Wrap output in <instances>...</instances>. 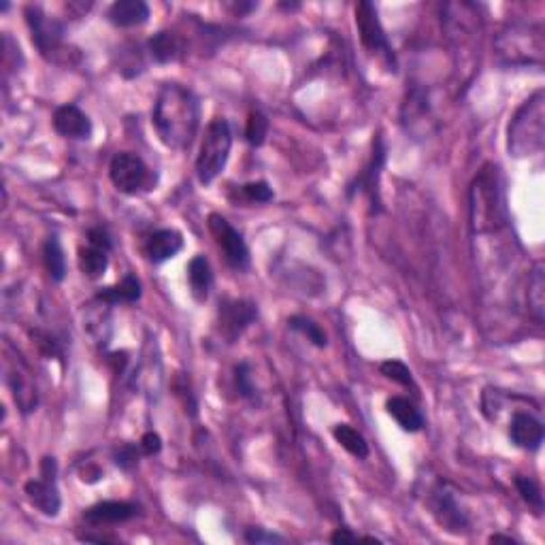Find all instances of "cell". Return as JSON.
<instances>
[{
  "instance_id": "cell-21",
  "label": "cell",
  "mask_w": 545,
  "mask_h": 545,
  "mask_svg": "<svg viewBox=\"0 0 545 545\" xmlns=\"http://www.w3.org/2000/svg\"><path fill=\"white\" fill-rule=\"evenodd\" d=\"M150 5L143 3V0H117L106 11V20L117 28L141 26V23L150 20Z\"/></svg>"
},
{
  "instance_id": "cell-19",
  "label": "cell",
  "mask_w": 545,
  "mask_h": 545,
  "mask_svg": "<svg viewBox=\"0 0 545 545\" xmlns=\"http://www.w3.org/2000/svg\"><path fill=\"white\" fill-rule=\"evenodd\" d=\"M147 56L156 64L180 62L186 56V43L173 31H160L147 41Z\"/></svg>"
},
{
  "instance_id": "cell-13",
  "label": "cell",
  "mask_w": 545,
  "mask_h": 545,
  "mask_svg": "<svg viewBox=\"0 0 545 545\" xmlns=\"http://www.w3.org/2000/svg\"><path fill=\"white\" fill-rule=\"evenodd\" d=\"M258 307L245 299H222L217 307V328L228 343H235L256 322Z\"/></svg>"
},
{
  "instance_id": "cell-31",
  "label": "cell",
  "mask_w": 545,
  "mask_h": 545,
  "mask_svg": "<svg viewBox=\"0 0 545 545\" xmlns=\"http://www.w3.org/2000/svg\"><path fill=\"white\" fill-rule=\"evenodd\" d=\"M235 386L236 393H239L241 399L245 401H258V390L254 386V375H252V366L250 363H239L235 366Z\"/></svg>"
},
{
  "instance_id": "cell-6",
  "label": "cell",
  "mask_w": 545,
  "mask_h": 545,
  "mask_svg": "<svg viewBox=\"0 0 545 545\" xmlns=\"http://www.w3.org/2000/svg\"><path fill=\"white\" fill-rule=\"evenodd\" d=\"M230 150H233V130L224 117H216L205 130V139L200 143L197 156V175L203 186H209L226 169Z\"/></svg>"
},
{
  "instance_id": "cell-25",
  "label": "cell",
  "mask_w": 545,
  "mask_h": 545,
  "mask_svg": "<svg viewBox=\"0 0 545 545\" xmlns=\"http://www.w3.org/2000/svg\"><path fill=\"white\" fill-rule=\"evenodd\" d=\"M529 311L535 318V322L541 326L543 316H545V272H543V263H535L532 271L529 272Z\"/></svg>"
},
{
  "instance_id": "cell-38",
  "label": "cell",
  "mask_w": 545,
  "mask_h": 545,
  "mask_svg": "<svg viewBox=\"0 0 545 545\" xmlns=\"http://www.w3.org/2000/svg\"><path fill=\"white\" fill-rule=\"evenodd\" d=\"M139 446H141V449H143V456H156V454H160V449H162V439H160L158 432L150 430L141 437Z\"/></svg>"
},
{
  "instance_id": "cell-30",
  "label": "cell",
  "mask_w": 545,
  "mask_h": 545,
  "mask_svg": "<svg viewBox=\"0 0 545 545\" xmlns=\"http://www.w3.org/2000/svg\"><path fill=\"white\" fill-rule=\"evenodd\" d=\"M513 482H515V488H518L520 496H522V501L532 509V513L541 515L543 513V494L535 479L526 477V476H515Z\"/></svg>"
},
{
  "instance_id": "cell-22",
  "label": "cell",
  "mask_w": 545,
  "mask_h": 545,
  "mask_svg": "<svg viewBox=\"0 0 545 545\" xmlns=\"http://www.w3.org/2000/svg\"><path fill=\"white\" fill-rule=\"evenodd\" d=\"M141 294H143V290H141V282L128 272V275L124 277L120 283H115V286L100 288L97 292V300L98 303H105L109 307L133 305L141 299Z\"/></svg>"
},
{
  "instance_id": "cell-9",
  "label": "cell",
  "mask_w": 545,
  "mask_h": 545,
  "mask_svg": "<svg viewBox=\"0 0 545 545\" xmlns=\"http://www.w3.org/2000/svg\"><path fill=\"white\" fill-rule=\"evenodd\" d=\"M41 477L31 479L23 485L28 501L34 509H39L41 513L47 518H56L60 513L62 496L60 488H58V462L53 456H45L41 460Z\"/></svg>"
},
{
  "instance_id": "cell-28",
  "label": "cell",
  "mask_w": 545,
  "mask_h": 545,
  "mask_svg": "<svg viewBox=\"0 0 545 545\" xmlns=\"http://www.w3.org/2000/svg\"><path fill=\"white\" fill-rule=\"evenodd\" d=\"M79 266L84 271V275L90 277V280H98L103 277V272L109 266V252L100 250V247L88 245L79 250Z\"/></svg>"
},
{
  "instance_id": "cell-15",
  "label": "cell",
  "mask_w": 545,
  "mask_h": 545,
  "mask_svg": "<svg viewBox=\"0 0 545 545\" xmlns=\"http://www.w3.org/2000/svg\"><path fill=\"white\" fill-rule=\"evenodd\" d=\"M53 130L64 139L88 141L94 133L92 120L77 105H62L53 111Z\"/></svg>"
},
{
  "instance_id": "cell-10",
  "label": "cell",
  "mask_w": 545,
  "mask_h": 545,
  "mask_svg": "<svg viewBox=\"0 0 545 545\" xmlns=\"http://www.w3.org/2000/svg\"><path fill=\"white\" fill-rule=\"evenodd\" d=\"M356 28L360 34V41L363 45L369 50L371 53L382 58L386 62L388 70H396V53L393 50V43H390L386 31H383L382 22H379V14L377 7L369 0H363V3L356 5Z\"/></svg>"
},
{
  "instance_id": "cell-37",
  "label": "cell",
  "mask_w": 545,
  "mask_h": 545,
  "mask_svg": "<svg viewBox=\"0 0 545 545\" xmlns=\"http://www.w3.org/2000/svg\"><path fill=\"white\" fill-rule=\"evenodd\" d=\"M88 245H94V247H100V250L105 252H111L114 250V241H111L109 233L103 226H94L88 230Z\"/></svg>"
},
{
  "instance_id": "cell-36",
  "label": "cell",
  "mask_w": 545,
  "mask_h": 545,
  "mask_svg": "<svg viewBox=\"0 0 545 545\" xmlns=\"http://www.w3.org/2000/svg\"><path fill=\"white\" fill-rule=\"evenodd\" d=\"M247 543L260 545V543H283L286 539L282 535H277V532H269L266 529H260V526H252V529L245 531V535H243Z\"/></svg>"
},
{
  "instance_id": "cell-34",
  "label": "cell",
  "mask_w": 545,
  "mask_h": 545,
  "mask_svg": "<svg viewBox=\"0 0 545 545\" xmlns=\"http://www.w3.org/2000/svg\"><path fill=\"white\" fill-rule=\"evenodd\" d=\"M239 194L243 200H247V203H256V205L271 203L272 197H275V194H272V188L266 181L245 183V186H241Z\"/></svg>"
},
{
  "instance_id": "cell-3",
  "label": "cell",
  "mask_w": 545,
  "mask_h": 545,
  "mask_svg": "<svg viewBox=\"0 0 545 545\" xmlns=\"http://www.w3.org/2000/svg\"><path fill=\"white\" fill-rule=\"evenodd\" d=\"M545 145V92L537 90L518 106L507 126V152L513 158L535 156Z\"/></svg>"
},
{
  "instance_id": "cell-7",
  "label": "cell",
  "mask_w": 545,
  "mask_h": 545,
  "mask_svg": "<svg viewBox=\"0 0 545 545\" xmlns=\"http://www.w3.org/2000/svg\"><path fill=\"white\" fill-rule=\"evenodd\" d=\"M424 505L443 531L452 535H465L471 529V520L458 503V493L446 479H435L424 493Z\"/></svg>"
},
{
  "instance_id": "cell-32",
  "label": "cell",
  "mask_w": 545,
  "mask_h": 545,
  "mask_svg": "<svg viewBox=\"0 0 545 545\" xmlns=\"http://www.w3.org/2000/svg\"><path fill=\"white\" fill-rule=\"evenodd\" d=\"M266 134H269V120L260 111H252L245 124V139L252 147L264 145Z\"/></svg>"
},
{
  "instance_id": "cell-29",
  "label": "cell",
  "mask_w": 545,
  "mask_h": 545,
  "mask_svg": "<svg viewBox=\"0 0 545 545\" xmlns=\"http://www.w3.org/2000/svg\"><path fill=\"white\" fill-rule=\"evenodd\" d=\"M288 326L292 330H296V333L305 335L307 339H309L313 343V346L319 347V349H324L326 346H328V337H326L324 328L318 322H313L311 318H307V316H290L288 318Z\"/></svg>"
},
{
  "instance_id": "cell-11",
  "label": "cell",
  "mask_w": 545,
  "mask_h": 545,
  "mask_svg": "<svg viewBox=\"0 0 545 545\" xmlns=\"http://www.w3.org/2000/svg\"><path fill=\"white\" fill-rule=\"evenodd\" d=\"M386 158H388L386 139H383L382 133H377L375 139H373V152H371L369 162H366L365 169L347 183V189H346L347 199H354L356 194H366L373 205V213L382 211V199H379V177H382V169L386 167Z\"/></svg>"
},
{
  "instance_id": "cell-27",
  "label": "cell",
  "mask_w": 545,
  "mask_h": 545,
  "mask_svg": "<svg viewBox=\"0 0 545 545\" xmlns=\"http://www.w3.org/2000/svg\"><path fill=\"white\" fill-rule=\"evenodd\" d=\"M333 437L346 452L356 456L358 460H365L369 456V443H366L363 432H358L354 426L337 424L333 429Z\"/></svg>"
},
{
  "instance_id": "cell-26",
  "label": "cell",
  "mask_w": 545,
  "mask_h": 545,
  "mask_svg": "<svg viewBox=\"0 0 545 545\" xmlns=\"http://www.w3.org/2000/svg\"><path fill=\"white\" fill-rule=\"evenodd\" d=\"M43 263L51 282H64V277H67V256H64L62 243L58 239V235L47 236L43 245Z\"/></svg>"
},
{
  "instance_id": "cell-18",
  "label": "cell",
  "mask_w": 545,
  "mask_h": 545,
  "mask_svg": "<svg viewBox=\"0 0 545 545\" xmlns=\"http://www.w3.org/2000/svg\"><path fill=\"white\" fill-rule=\"evenodd\" d=\"M141 513V507L128 501H103L97 505L88 507L84 512V520L92 526L105 524H122L136 518Z\"/></svg>"
},
{
  "instance_id": "cell-5",
  "label": "cell",
  "mask_w": 545,
  "mask_h": 545,
  "mask_svg": "<svg viewBox=\"0 0 545 545\" xmlns=\"http://www.w3.org/2000/svg\"><path fill=\"white\" fill-rule=\"evenodd\" d=\"M496 56L507 67L543 62V28L541 23H509L494 41Z\"/></svg>"
},
{
  "instance_id": "cell-23",
  "label": "cell",
  "mask_w": 545,
  "mask_h": 545,
  "mask_svg": "<svg viewBox=\"0 0 545 545\" xmlns=\"http://www.w3.org/2000/svg\"><path fill=\"white\" fill-rule=\"evenodd\" d=\"M188 283H189V292H192V296L199 300V303H205V300L209 299L213 288V271L209 260L200 256V254L189 260Z\"/></svg>"
},
{
  "instance_id": "cell-16",
  "label": "cell",
  "mask_w": 545,
  "mask_h": 545,
  "mask_svg": "<svg viewBox=\"0 0 545 545\" xmlns=\"http://www.w3.org/2000/svg\"><path fill=\"white\" fill-rule=\"evenodd\" d=\"M7 383L14 393L15 405L20 407L22 413H32L39 405V396H37V386H34L31 371L28 366L17 360V363L7 366Z\"/></svg>"
},
{
  "instance_id": "cell-20",
  "label": "cell",
  "mask_w": 545,
  "mask_h": 545,
  "mask_svg": "<svg viewBox=\"0 0 545 545\" xmlns=\"http://www.w3.org/2000/svg\"><path fill=\"white\" fill-rule=\"evenodd\" d=\"M183 250V236L175 228H162L150 235L145 243V256L153 264H162L167 260L175 258Z\"/></svg>"
},
{
  "instance_id": "cell-39",
  "label": "cell",
  "mask_w": 545,
  "mask_h": 545,
  "mask_svg": "<svg viewBox=\"0 0 545 545\" xmlns=\"http://www.w3.org/2000/svg\"><path fill=\"white\" fill-rule=\"evenodd\" d=\"M330 541L333 543H360V537L349 529H337L333 535H330Z\"/></svg>"
},
{
  "instance_id": "cell-24",
  "label": "cell",
  "mask_w": 545,
  "mask_h": 545,
  "mask_svg": "<svg viewBox=\"0 0 545 545\" xmlns=\"http://www.w3.org/2000/svg\"><path fill=\"white\" fill-rule=\"evenodd\" d=\"M386 409L390 416L394 418V422L405 432L422 430L424 426L422 411H420L411 401L405 399V396H390L386 401Z\"/></svg>"
},
{
  "instance_id": "cell-4",
  "label": "cell",
  "mask_w": 545,
  "mask_h": 545,
  "mask_svg": "<svg viewBox=\"0 0 545 545\" xmlns=\"http://www.w3.org/2000/svg\"><path fill=\"white\" fill-rule=\"evenodd\" d=\"M23 15H26L28 28H31L32 43L47 62L60 64V67H73L79 62V50L70 47L64 39L67 28L62 22L47 15L45 9L39 5H28Z\"/></svg>"
},
{
  "instance_id": "cell-40",
  "label": "cell",
  "mask_w": 545,
  "mask_h": 545,
  "mask_svg": "<svg viewBox=\"0 0 545 545\" xmlns=\"http://www.w3.org/2000/svg\"><path fill=\"white\" fill-rule=\"evenodd\" d=\"M499 541H503V543H515V539L503 537V535H493V537H490V543H499Z\"/></svg>"
},
{
  "instance_id": "cell-1",
  "label": "cell",
  "mask_w": 545,
  "mask_h": 545,
  "mask_svg": "<svg viewBox=\"0 0 545 545\" xmlns=\"http://www.w3.org/2000/svg\"><path fill=\"white\" fill-rule=\"evenodd\" d=\"M152 124L169 150L186 152L197 139L200 126V100L181 84H164L152 109Z\"/></svg>"
},
{
  "instance_id": "cell-17",
  "label": "cell",
  "mask_w": 545,
  "mask_h": 545,
  "mask_svg": "<svg viewBox=\"0 0 545 545\" xmlns=\"http://www.w3.org/2000/svg\"><path fill=\"white\" fill-rule=\"evenodd\" d=\"M509 439L515 448L537 452L543 443V424L526 411H515L509 422Z\"/></svg>"
},
{
  "instance_id": "cell-33",
  "label": "cell",
  "mask_w": 545,
  "mask_h": 545,
  "mask_svg": "<svg viewBox=\"0 0 545 545\" xmlns=\"http://www.w3.org/2000/svg\"><path fill=\"white\" fill-rule=\"evenodd\" d=\"M379 371H382V375L390 379V382L416 390L411 371H409V366L405 363H401V360H386V363H382V366H379Z\"/></svg>"
},
{
  "instance_id": "cell-2",
  "label": "cell",
  "mask_w": 545,
  "mask_h": 545,
  "mask_svg": "<svg viewBox=\"0 0 545 545\" xmlns=\"http://www.w3.org/2000/svg\"><path fill=\"white\" fill-rule=\"evenodd\" d=\"M507 224L505 188L501 169L488 164L471 186V228L473 233H493Z\"/></svg>"
},
{
  "instance_id": "cell-14",
  "label": "cell",
  "mask_w": 545,
  "mask_h": 545,
  "mask_svg": "<svg viewBox=\"0 0 545 545\" xmlns=\"http://www.w3.org/2000/svg\"><path fill=\"white\" fill-rule=\"evenodd\" d=\"M435 120L432 115V106L429 92L424 88L413 86L407 92L405 103L401 106V124L405 128L407 134H411L413 139H424L426 134H430L429 124Z\"/></svg>"
},
{
  "instance_id": "cell-8",
  "label": "cell",
  "mask_w": 545,
  "mask_h": 545,
  "mask_svg": "<svg viewBox=\"0 0 545 545\" xmlns=\"http://www.w3.org/2000/svg\"><path fill=\"white\" fill-rule=\"evenodd\" d=\"M109 177L117 192L136 197V194L150 192L156 186V177L152 169L136 153L120 152L115 153L109 164Z\"/></svg>"
},
{
  "instance_id": "cell-35",
  "label": "cell",
  "mask_w": 545,
  "mask_h": 545,
  "mask_svg": "<svg viewBox=\"0 0 545 545\" xmlns=\"http://www.w3.org/2000/svg\"><path fill=\"white\" fill-rule=\"evenodd\" d=\"M141 456H143V449L141 446H133V443H122L114 449V462L122 471H133L139 465Z\"/></svg>"
},
{
  "instance_id": "cell-12",
  "label": "cell",
  "mask_w": 545,
  "mask_h": 545,
  "mask_svg": "<svg viewBox=\"0 0 545 545\" xmlns=\"http://www.w3.org/2000/svg\"><path fill=\"white\" fill-rule=\"evenodd\" d=\"M209 230L228 266H233L235 271H245L250 266V250H247V243L239 230L226 217H222L220 213H211L209 216Z\"/></svg>"
}]
</instances>
